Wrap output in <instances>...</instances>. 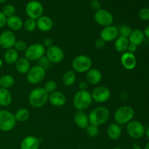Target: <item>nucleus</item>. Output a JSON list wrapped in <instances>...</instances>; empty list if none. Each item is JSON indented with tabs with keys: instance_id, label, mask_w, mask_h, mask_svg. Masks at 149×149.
<instances>
[{
	"instance_id": "f257e3e1",
	"label": "nucleus",
	"mask_w": 149,
	"mask_h": 149,
	"mask_svg": "<svg viewBox=\"0 0 149 149\" xmlns=\"http://www.w3.org/2000/svg\"><path fill=\"white\" fill-rule=\"evenodd\" d=\"M88 117L90 124L99 127L108 122L110 118V112L106 107L98 106L90 112Z\"/></svg>"
},
{
	"instance_id": "f03ea898",
	"label": "nucleus",
	"mask_w": 149,
	"mask_h": 149,
	"mask_svg": "<svg viewBox=\"0 0 149 149\" xmlns=\"http://www.w3.org/2000/svg\"><path fill=\"white\" fill-rule=\"evenodd\" d=\"M49 93L43 87H36L31 91L29 102L32 107L39 109L45 106L48 101Z\"/></svg>"
},
{
	"instance_id": "7ed1b4c3",
	"label": "nucleus",
	"mask_w": 149,
	"mask_h": 149,
	"mask_svg": "<svg viewBox=\"0 0 149 149\" xmlns=\"http://www.w3.org/2000/svg\"><path fill=\"white\" fill-rule=\"evenodd\" d=\"M92 103V95L88 90H79L73 98V106L77 111L86 110L91 106Z\"/></svg>"
},
{
	"instance_id": "20e7f679",
	"label": "nucleus",
	"mask_w": 149,
	"mask_h": 149,
	"mask_svg": "<svg viewBox=\"0 0 149 149\" xmlns=\"http://www.w3.org/2000/svg\"><path fill=\"white\" fill-rule=\"evenodd\" d=\"M135 110L130 106H123L118 108L114 113V121L119 125H127L133 119Z\"/></svg>"
},
{
	"instance_id": "39448f33",
	"label": "nucleus",
	"mask_w": 149,
	"mask_h": 149,
	"mask_svg": "<svg viewBox=\"0 0 149 149\" xmlns=\"http://www.w3.org/2000/svg\"><path fill=\"white\" fill-rule=\"evenodd\" d=\"M93 66V61L86 55H79L73 59L71 67L74 72L87 73Z\"/></svg>"
},
{
	"instance_id": "423d86ee",
	"label": "nucleus",
	"mask_w": 149,
	"mask_h": 149,
	"mask_svg": "<svg viewBox=\"0 0 149 149\" xmlns=\"http://www.w3.org/2000/svg\"><path fill=\"white\" fill-rule=\"evenodd\" d=\"M16 123L14 113L7 110H0V130L10 132L14 129Z\"/></svg>"
},
{
	"instance_id": "0eeeda50",
	"label": "nucleus",
	"mask_w": 149,
	"mask_h": 149,
	"mask_svg": "<svg viewBox=\"0 0 149 149\" xmlns=\"http://www.w3.org/2000/svg\"><path fill=\"white\" fill-rule=\"evenodd\" d=\"M46 53V49L42 44L34 43L27 47L24 56L29 61H37Z\"/></svg>"
},
{
	"instance_id": "6e6552de",
	"label": "nucleus",
	"mask_w": 149,
	"mask_h": 149,
	"mask_svg": "<svg viewBox=\"0 0 149 149\" xmlns=\"http://www.w3.org/2000/svg\"><path fill=\"white\" fill-rule=\"evenodd\" d=\"M25 12L29 18L36 20L43 15L44 7L40 1L37 0H31L26 4Z\"/></svg>"
},
{
	"instance_id": "1a4fd4ad",
	"label": "nucleus",
	"mask_w": 149,
	"mask_h": 149,
	"mask_svg": "<svg viewBox=\"0 0 149 149\" xmlns=\"http://www.w3.org/2000/svg\"><path fill=\"white\" fill-rule=\"evenodd\" d=\"M46 71L39 65H33L26 74L28 82L31 84H37L42 82L45 78Z\"/></svg>"
},
{
	"instance_id": "9d476101",
	"label": "nucleus",
	"mask_w": 149,
	"mask_h": 149,
	"mask_svg": "<svg viewBox=\"0 0 149 149\" xmlns=\"http://www.w3.org/2000/svg\"><path fill=\"white\" fill-rule=\"evenodd\" d=\"M126 130L130 138L133 139H140L145 135L146 128L139 121L132 120L127 124Z\"/></svg>"
},
{
	"instance_id": "9b49d317",
	"label": "nucleus",
	"mask_w": 149,
	"mask_h": 149,
	"mask_svg": "<svg viewBox=\"0 0 149 149\" xmlns=\"http://www.w3.org/2000/svg\"><path fill=\"white\" fill-rule=\"evenodd\" d=\"M94 20L99 26L106 27L111 26L113 23V16L111 13L104 9H100L95 13Z\"/></svg>"
},
{
	"instance_id": "f8f14e48",
	"label": "nucleus",
	"mask_w": 149,
	"mask_h": 149,
	"mask_svg": "<svg viewBox=\"0 0 149 149\" xmlns=\"http://www.w3.org/2000/svg\"><path fill=\"white\" fill-rule=\"evenodd\" d=\"M93 100L98 103H103L109 100L111 97V91L105 86H99L93 89L91 93Z\"/></svg>"
},
{
	"instance_id": "ddd939ff",
	"label": "nucleus",
	"mask_w": 149,
	"mask_h": 149,
	"mask_svg": "<svg viewBox=\"0 0 149 149\" xmlns=\"http://www.w3.org/2000/svg\"><path fill=\"white\" fill-rule=\"evenodd\" d=\"M16 41L15 34L12 31L5 30L0 33V47L6 50L13 48Z\"/></svg>"
},
{
	"instance_id": "4468645a",
	"label": "nucleus",
	"mask_w": 149,
	"mask_h": 149,
	"mask_svg": "<svg viewBox=\"0 0 149 149\" xmlns=\"http://www.w3.org/2000/svg\"><path fill=\"white\" fill-rule=\"evenodd\" d=\"M46 56L52 63H59L63 60V50L57 45H52L46 50Z\"/></svg>"
},
{
	"instance_id": "2eb2a0df",
	"label": "nucleus",
	"mask_w": 149,
	"mask_h": 149,
	"mask_svg": "<svg viewBox=\"0 0 149 149\" xmlns=\"http://www.w3.org/2000/svg\"><path fill=\"white\" fill-rule=\"evenodd\" d=\"M119 36V31L118 29L114 26H109L103 27L100 31V39H103L105 42H112L115 40Z\"/></svg>"
},
{
	"instance_id": "dca6fc26",
	"label": "nucleus",
	"mask_w": 149,
	"mask_h": 149,
	"mask_svg": "<svg viewBox=\"0 0 149 149\" xmlns=\"http://www.w3.org/2000/svg\"><path fill=\"white\" fill-rule=\"evenodd\" d=\"M121 63L122 66L127 70H132L135 68L137 64V59L135 54L130 52H124L121 57Z\"/></svg>"
},
{
	"instance_id": "f3484780",
	"label": "nucleus",
	"mask_w": 149,
	"mask_h": 149,
	"mask_svg": "<svg viewBox=\"0 0 149 149\" xmlns=\"http://www.w3.org/2000/svg\"><path fill=\"white\" fill-rule=\"evenodd\" d=\"M48 101L53 106L61 107L66 103V97L62 92L56 90V91L49 94Z\"/></svg>"
},
{
	"instance_id": "a211bd4d",
	"label": "nucleus",
	"mask_w": 149,
	"mask_h": 149,
	"mask_svg": "<svg viewBox=\"0 0 149 149\" xmlns=\"http://www.w3.org/2000/svg\"><path fill=\"white\" fill-rule=\"evenodd\" d=\"M74 121L76 125L80 129H86L90 125L88 115L84 111H77L74 115Z\"/></svg>"
},
{
	"instance_id": "6ab92c4d",
	"label": "nucleus",
	"mask_w": 149,
	"mask_h": 149,
	"mask_svg": "<svg viewBox=\"0 0 149 149\" xmlns=\"http://www.w3.org/2000/svg\"><path fill=\"white\" fill-rule=\"evenodd\" d=\"M37 29L42 32L49 31L53 27V21L52 18L47 15H42L36 20Z\"/></svg>"
},
{
	"instance_id": "aec40b11",
	"label": "nucleus",
	"mask_w": 149,
	"mask_h": 149,
	"mask_svg": "<svg viewBox=\"0 0 149 149\" xmlns=\"http://www.w3.org/2000/svg\"><path fill=\"white\" fill-rule=\"evenodd\" d=\"M102 79V73L97 68H90L86 74V80L88 84L96 85Z\"/></svg>"
},
{
	"instance_id": "412c9836",
	"label": "nucleus",
	"mask_w": 149,
	"mask_h": 149,
	"mask_svg": "<svg viewBox=\"0 0 149 149\" xmlns=\"http://www.w3.org/2000/svg\"><path fill=\"white\" fill-rule=\"evenodd\" d=\"M39 140L33 135H29L23 138L20 143V149H39Z\"/></svg>"
},
{
	"instance_id": "4be33fe9",
	"label": "nucleus",
	"mask_w": 149,
	"mask_h": 149,
	"mask_svg": "<svg viewBox=\"0 0 149 149\" xmlns=\"http://www.w3.org/2000/svg\"><path fill=\"white\" fill-rule=\"evenodd\" d=\"M6 25L12 31H18L23 28V22L19 16L15 15L7 17Z\"/></svg>"
},
{
	"instance_id": "5701e85b",
	"label": "nucleus",
	"mask_w": 149,
	"mask_h": 149,
	"mask_svg": "<svg viewBox=\"0 0 149 149\" xmlns=\"http://www.w3.org/2000/svg\"><path fill=\"white\" fill-rule=\"evenodd\" d=\"M122 130L121 125L116 122L111 123L107 128V135L113 141H117L122 136Z\"/></svg>"
},
{
	"instance_id": "b1692460",
	"label": "nucleus",
	"mask_w": 149,
	"mask_h": 149,
	"mask_svg": "<svg viewBox=\"0 0 149 149\" xmlns=\"http://www.w3.org/2000/svg\"><path fill=\"white\" fill-rule=\"evenodd\" d=\"M15 65L16 71L20 74H27L31 68L30 61L26 59L25 57L19 58Z\"/></svg>"
},
{
	"instance_id": "393cba45",
	"label": "nucleus",
	"mask_w": 149,
	"mask_h": 149,
	"mask_svg": "<svg viewBox=\"0 0 149 149\" xmlns=\"http://www.w3.org/2000/svg\"><path fill=\"white\" fill-rule=\"evenodd\" d=\"M144 38H145V36L143 31L140 29H135V30H132L128 39H129L130 43L138 47L143 42Z\"/></svg>"
},
{
	"instance_id": "a878e982",
	"label": "nucleus",
	"mask_w": 149,
	"mask_h": 149,
	"mask_svg": "<svg viewBox=\"0 0 149 149\" xmlns=\"http://www.w3.org/2000/svg\"><path fill=\"white\" fill-rule=\"evenodd\" d=\"M130 45V42L128 38L122 37V36H118L115 39L114 42V48L118 52L124 53L127 51L128 46Z\"/></svg>"
},
{
	"instance_id": "bb28decb",
	"label": "nucleus",
	"mask_w": 149,
	"mask_h": 149,
	"mask_svg": "<svg viewBox=\"0 0 149 149\" xmlns=\"http://www.w3.org/2000/svg\"><path fill=\"white\" fill-rule=\"evenodd\" d=\"M13 101V96L9 90L0 87V106L7 107Z\"/></svg>"
},
{
	"instance_id": "cd10ccee",
	"label": "nucleus",
	"mask_w": 149,
	"mask_h": 149,
	"mask_svg": "<svg viewBox=\"0 0 149 149\" xmlns=\"http://www.w3.org/2000/svg\"><path fill=\"white\" fill-rule=\"evenodd\" d=\"M19 58V54L14 48H11L6 50L4 54V60L6 63L9 65L15 64Z\"/></svg>"
},
{
	"instance_id": "c85d7f7f",
	"label": "nucleus",
	"mask_w": 149,
	"mask_h": 149,
	"mask_svg": "<svg viewBox=\"0 0 149 149\" xmlns=\"http://www.w3.org/2000/svg\"><path fill=\"white\" fill-rule=\"evenodd\" d=\"M15 118L16 122H26L30 117V112L26 108H20L16 111L15 113H14Z\"/></svg>"
},
{
	"instance_id": "c756f323",
	"label": "nucleus",
	"mask_w": 149,
	"mask_h": 149,
	"mask_svg": "<svg viewBox=\"0 0 149 149\" xmlns=\"http://www.w3.org/2000/svg\"><path fill=\"white\" fill-rule=\"evenodd\" d=\"M76 79H77V76L76 73L73 70L67 71L66 72L64 73L62 77V81L63 84L66 87H71L75 83Z\"/></svg>"
},
{
	"instance_id": "7c9ffc66",
	"label": "nucleus",
	"mask_w": 149,
	"mask_h": 149,
	"mask_svg": "<svg viewBox=\"0 0 149 149\" xmlns=\"http://www.w3.org/2000/svg\"><path fill=\"white\" fill-rule=\"evenodd\" d=\"M15 84V79L10 74H4L0 77V87L9 90Z\"/></svg>"
},
{
	"instance_id": "2f4dec72",
	"label": "nucleus",
	"mask_w": 149,
	"mask_h": 149,
	"mask_svg": "<svg viewBox=\"0 0 149 149\" xmlns=\"http://www.w3.org/2000/svg\"><path fill=\"white\" fill-rule=\"evenodd\" d=\"M23 28L28 32H33L37 29L36 20L31 18H28L26 21L23 22Z\"/></svg>"
},
{
	"instance_id": "473e14b6",
	"label": "nucleus",
	"mask_w": 149,
	"mask_h": 149,
	"mask_svg": "<svg viewBox=\"0 0 149 149\" xmlns=\"http://www.w3.org/2000/svg\"><path fill=\"white\" fill-rule=\"evenodd\" d=\"M2 13L4 15L7 17H11L15 15L16 13V9L14 5L11 4H7L6 5L4 6V7L2 8Z\"/></svg>"
},
{
	"instance_id": "72a5a7b5",
	"label": "nucleus",
	"mask_w": 149,
	"mask_h": 149,
	"mask_svg": "<svg viewBox=\"0 0 149 149\" xmlns=\"http://www.w3.org/2000/svg\"><path fill=\"white\" fill-rule=\"evenodd\" d=\"M118 31H119V35L120 36L125 38H129L131 33H132V29L128 25H122L119 29H118Z\"/></svg>"
},
{
	"instance_id": "f704fd0d",
	"label": "nucleus",
	"mask_w": 149,
	"mask_h": 149,
	"mask_svg": "<svg viewBox=\"0 0 149 149\" xmlns=\"http://www.w3.org/2000/svg\"><path fill=\"white\" fill-rule=\"evenodd\" d=\"M86 132H87V135L90 138H95V137L97 136L99 134V127L95 125H93L90 124L88 126L86 127Z\"/></svg>"
},
{
	"instance_id": "c9c22d12",
	"label": "nucleus",
	"mask_w": 149,
	"mask_h": 149,
	"mask_svg": "<svg viewBox=\"0 0 149 149\" xmlns=\"http://www.w3.org/2000/svg\"><path fill=\"white\" fill-rule=\"evenodd\" d=\"M57 87H58V84H57L56 81H54V80H49V81H47L45 83L43 88L45 89L49 94H50V93L56 91Z\"/></svg>"
},
{
	"instance_id": "e433bc0d",
	"label": "nucleus",
	"mask_w": 149,
	"mask_h": 149,
	"mask_svg": "<svg viewBox=\"0 0 149 149\" xmlns=\"http://www.w3.org/2000/svg\"><path fill=\"white\" fill-rule=\"evenodd\" d=\"M38 65L41 66L42 68H43L46 71L47 69H49V67L51 66V64L52 63L49 61V60L47 58L46 55H44L43 57L40 58L39 60H38Z\"/></svg>"
},
{
	"instance_id": "4c0bfd02",
	"label": "nucleus",
	"mask_w": 149,
	"mask_h": 149,
	"mask_svg": "<svg viewBox=\"0 0 149 149\" xmlns=\"http://www.w3.org/2000/svg\"><path fill=\"white\" fill-rule=\"evenodd\" d=\"M27 44L26 43V42H24L23 40H17L15 43L14 48L17 52H25L27 48Z\"/></svg>"
},
{
	"instance_id": "58836bf2",
	"label": "nucleus",
	"mask_w": 149,
	"mask_h": 149,
	"mask_svg": "<svg viewBox=\"0 0 149 149\" xmlns=\"http://www.w3.org/2000/svg\"><path fill=\"white\" fill-rule=\"evenodd\" d=\"M138 16L142 20L148 21L149 20V8L144 7L141 9L138 13Z\"/></svg>"
},
{
	"instance_id": "ea45409f",
	"label": "nucleus",
	"mask_w": 149,
	"mask_h": 149,
	"mask_svg": "<svg viewBox=\"0 0 149 149\" xmlns=\"http://www.w3.org/2000/svg\"><path fill=\"white\" fill-rule=\"evenodd\" d=\"M90 7L92 8V10L96 12L101 9V4L98 0H92L90 2Z\"/></svg>"
},
{
	"instance_id": "a19ab883",
	"label": "nucleus",
	"mask_w": 149,
	"mask_h": 149,
	"mask_svg": "<svg viewBox=\"0 0 149 149\" xmlns=\"http://www.w3.org/2000/svg\"><path fill=\"white\" fill-rule=\"evenodd\" d=\"M105 45H106V42H105L103 39H100V38L97 39V40L95 41V47L96 49H103V48L105 47Z\"/></svg>"
},
{
	"instance_id": "79ce46f5",
	"label": "nucleus",
	"mask_w": 149,
	"mask_h": 149,
	"mask_svg": "<svg viewBox=\"0 0 149 149\" xmlns=\"http://www.w3.org/2000/svg\"><path fill=\"white\" fill-rule=\"evenodd\" d=\"M42 45L45 47V48H49L50 47H52L53 45V41L51 38L49 37H46L43 40V43H42Z\"/></svg>"
},
{
	"instance_id": "37998d69",
	"label": "nucleus",
	"mask_w": 149,
	"mask_h": 149,
	"mask_svg": "<svg viewBox=\"0 0 149 149\" xmlns=\"http://www.w3.org/2000/svg\"><path fill=\"white\" fill-rule=\"evenodd\" d=\"M7 23V17L2 13V12L0 11V29L6 26Z\"/></svg>"
},
{
	"instance_id": "c03bdc74",
	"label": "nucleus",
	"mask_w": 149,
	"mask_h": 149,
	"mask_svg": "<svg viewBox=\"0 0 149 149\" xmlns=\"http://www.w3.org/2000/svg\"><path fill=\"white\" fill-rule=\"evenodd\" d=\"M87 88H88V83L87 81H82L79 83V90H81V91L87 90Z\"/></svg>"
},
{
	"instance_id": "a18cd8bd",
	"label": "nucleus",
	"mask_w": 149,
	"mask_h": 149,
	"mask_svg": "<svg viewBox=\"0 0 149 149\" xmlns=\"http://www.w3.org/2000/svg\"><path fill=\"white\" fill-rule=\"evenodd\" d=\"M137 49H138V47H137L136 45L130 43L129 46H128V48H127V52L134 54L137 51Z\"/></svg>"
},
{
	"instance_id": "49530a36",
	"label": "nucleus",
	"mask_w": 149,
	"mask_h": 149,
	"mask_svg": "<svg viewBox=\"0 0 149 149\" xmlns=\"http://www.w3.org/2000/svg\"><path fill=\"white\" fill-rule=\"evenodd\" d=\"M143 33H144V36H146L147 38H148L149 39V26H148L146 28L145 30H144L143 31Z\"/></svg>"
},
{
	"instance_id": "de8ad7c7",
	"label": "nucleus",
	"mask_w": 149,
	"mask_h": 149,
	"mask_svg": "<svg viewBox=\"0 0 149 149\" xmlns=\"http://www.w3.org/2000/svg\"><path fill=\"white\" fill-rule=\"evenodd\" d=\"M132 149H142V148H141V147L139 145H138V144H133V145H132Z\"/></svg>"
},
{
	"instance_id": "09e8293b",
	"label": "nucleus",
	"mask_w": 149,
	"mask_h": 149,
	"mask_svg": "<svg viewBox=\"0 0 149 149\" xmlns=\"http://www.w3.org/2000/svg\"><path fill=\"white\" fill-rule=\"evenodd\" d=\"M145 135H146L147 138L149 140V127L147 128V130H146V132H145Z\"/></svg>"
},
{
	"instance_id": "8fccbe9b",
	"label": "nucleus",
	"mask_w": 149,
	"mask_h": 149,
	"mask_svg": "<svg viewBox=\"0 0 149 149\" xmlns=\"http://www.w3.org/2000/svg\"><path fill=\"white\" fill-rule=\"evenodd\" d=\"M144 149H149V142L147 143L146 144L145 148H144Z\"/></svg>"
},
{
	"instance_id": "3c124183",
	"label": "nucleus",
	"mask_w": 149,
	"mask_h": 149,
	"mask_svg": "<svg viewBox=\"0 0 149 149\" xmlns=\"http://www.w3.org/2000/svg\"><path fill=\"white\" fill-rule=\"evenodd\" d=\"M2 65H3V61H2V60L0 58V69H1V68L2 67Z\"/></svg>"
},
{
	"instance_id": "603ef678",
	"label": "nucleus",
	"mask_w": 149,
	"mask_h": 149,
	"mask_svg": "<svg viewBox=\"0 0 149 149\" xmlns=\"http://www.w3.org/2000/svg\"><path fill=\"white\" fill-rule=\"evenodd\" d=\"M7 0H0V4H3V3L6 2Z\"/></svg>"
},
{
	"instance_id": "864d4df0",
	"label": "nucleus",
	"mask_w": 149,
	"mask_h": 149,
	"mask_svg": "<svg viewBox=\"0 0 149 149\" xmlns=\"http://www.w3.org/2000/svg\"><path fill=\"white\" fill-rule=\"evenodd\" d=\"M114 149H120V148H115Z\"/></svg>"
}]
</instances>
